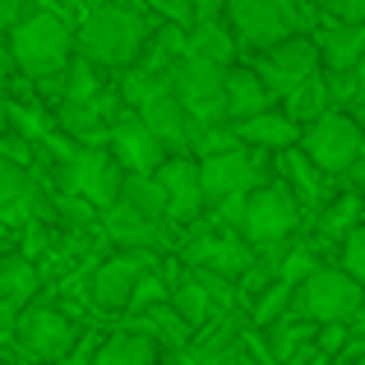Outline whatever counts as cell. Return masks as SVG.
<instances>
[{
	"label": "cell",
	"mask_w": 365,
	"mask_h": 365,
	"mask_svg": "<svg viewBox=\"0 0 365 365\" xmlns=\"http://www.w3.org/2000/svg\"><path fill=\"white\" fill-rule=\"evenodd\" d=\"M148 42V24L139 9L125 5H93L74 28V56L93 70H130Z\"/></svg>",
	"instance_id": "obj_1"
},
{
	"label": "cell",
	"mask_w": 365,
	"mask_h": 365,
	"mask_svg": "<svg viewBox=\"0 0 365 365\" xmlns=\"http://www.w3.org/2000/svg\"><path fill=\"white\" fill-rule=\"evenodd\" d=\"M9 65L28 79H56L74 61V28L51 9H33L9 28Z\"/></svg>",
	"instance_id": "obj_2"
},
{
	"label": "cell",
	"mask_w": 365,
	"mask_h": 365,
	"mask_svg": "<svg viewBox=\"0 0 365 365\" xmlns=\"http://www.w3.org/2000/svg\"><path fill=\"white\" fill-rule=\"evenodd\" d=\"M305 227V208L282 180H264L241 199V222L236 236L250 250H273V245H292V236Z\"/></svg>",
	"instance_id": "obj_3"
},
{
	"label": "cell",
	"mask_w": 365,
	"mask_h": 365,
	"mask_svg": "<svg viewBox=\"0 0 365 365\" xmlns=\"http://www.w3.org/2000/svg\"><path fill=\"white\" fill-rule=\"evenodd\" d=\"M222 14H227L222 24L232 28L236 46H250V51H264L273 42L301 37L314 24L305 0H227Z\"/></svg>",
	"instance_id": "obj_4"
},
{
	"label": "cell",
	"mask_w": 365,
	"mask_h": 365,
	"mask_svg": "<svg viewBox=\"0 0 365 365\" xmlns=\"http://www.w3.org/2000/svg\"><path fill=\"white\" fill-rule=\"evenodd\" d=\"M365 287L356 277H347L338 264H319L310 277H301V282L292 287V305H287V314L292 319H305V324H347L351 314H356Z\"/></svg>",
	"instance_id": "obj_5"
},
{
	"label": "cell",
	"mask_w": 365,
	"mask_h": 365,
	"mask_svg": "<svg viewBox=\"0 0 365 365\" xmlns=\"http://www.w3.org/2000/svg\"><path fill=\"white\" fill-rule=\"evenodd\" d=\"M83 342V324L70 319L65 310H56V305H24L14 319V338H9V347L19 351L28 365H56L65 361L74 347Z\"/></svg>",
	"instance_id": "obj_6"
},
{
	"label": "cell",
	"mask_w": 365,
	"mask_h": 365,
	"mask_svg": "<svg viewBox=\"0 0 365 365\" xmlns=\"http://www.w3.org/2000/svg\"><path fill=\"white\" fill-rule=\"evenodd\" d=\"M250 259H255V250H250L241 236L232 232V227L213 222V217H199V222H190V236L176 245V264H180V268L213 273V277H227V282H236V277L245 273Z\"/></svg>",
	"instance_id": "obj_7"
},
{
	"label": "cell",
	"mask_w": 365,
	"mask_h": 365,
	"mask_svg": "<svg viewBox=\"0 0 365 365\" xmlns=\"http://www.w3.org/2000/svg\"><path fill=\"white\" fill-rule=\"evenodd\" d=\"M296 148L324 171V176H347L351 162H361V148H365V130L356 116L347 111H324L319 120L301 125V139Z\"/></svg>",
	"instance_id": "obj_8"
},
{
	"label": "cell",
	"mask_w": 365,
	"mask_h": 365,
	"mask_svg": "<svg viewBox=\"0 0 365 365\" xmlns=\"http://www.w3.org/2000/svg\"><path fill=\"white\" fill-rule=\"evenodd\" d=\"M199 162V190H204V208H217L227 199H241L255 185L268 180V167L255 148H227L213 158H195Z\"/></svg>",
	"instance_id": "obj_9"
},
{
	"label": "cell",
	"mask_w": 365,
	"mask_h": 365,
	"mask_svg": "<svg viewBox=\"0 0 365 365\" xmlns=\"http://www.w3.org/2000/svg\"><path fill=\"white\" fill-rule=\"evenodd\" d=\"M222 79H227L222 65L195 61V56H180V61L167 70V88H171V98H176L180 107H185V116H190V120H199V125H217V120H227V116H222Z\"/></svg>",
	"instance_id": "obj_10"
},
{
	"label": "cell",
	"mask_w": 365,
	"mask_h": 365,
	"mask_svg": "<svg viewBox=\"0 0 365 365\" xmlns=\"http://www.w3.org/2000/svg\"><path fill=\"white\" fill-rule=\"evenodd\" d=\"M120 176L125 171L116 167V158L102 148H74V158L61 162V185L65 195H79L83 204H93L98 213H107L120 195Z\"/></svg>",
	"instance_id": "obj_11"
},
{
	"label": "cell",
	"mask_w": 365,
	"mask_h": 365,
	"mask_svg": "<svg viewBox=\"0 0 365 365\" xmlns=\"http://www.w3.org/2000/svg\"><path fill=\"white\" fill-rule=\"evenodd\" d=\"M250 70H255V74H259V83L273 93V102H277V98H287V93H292L301 79H310V74L319 70V51H314V37H310V33H301V37H287V42L264 46V51L250 61Z\"/></svg>",
	"instance_id": "obj_12"
},
{
	"label": "cell",
	"mask_w": 365,
	"mask_h": 365,
	"mask_svg": "<svg viewBox=\"0 0 365 365\" xmlns=\"http://www.w3.org/2000/svg\"><path fill=\"white\" fill-rule=\"evenodd\" d=\"M153 180L162 185V199H167V222L171 227H190L208 213L204 208V190H199V162L190 153H167L153 171Z\"/></svg>",
	"instance_id": "obj_13"
},
{
	"label": "cell",
	"mask_w": 365,
	"mask_h": 365,
	"mask_svg": "<svg viewBox=\"0 0 365 365\" xmlns=\"http://www.w3.org/2000/svg\"><path fill=\"white\" fill-rule=\"evenodd\" d=\"M102 241L116 245V250H130V255H167V250H176V227L162 217V222H153V217H139L130 213L125 204H111L107 213H102L98 222Z\"/></svg>",
	"instance_id": "obj_14"
},
{
	"label": "cell",
	"mask_w": 365,
	"mask_h": 365,
	"mask_svg": "<svg viewBox=\"0 0 365 365\" xmlns=\"http://www.w3.org/2000/svg\"><path fill=\"white\" fill-rule=\"evenodd\" d=\"M28 222H56V204L28 176V167H14V162L0 158V232Z\"/></svg>",
	"instance_id": "obj_15"
},
{
	"label": "cell",
	"mask_w": 365,
	"mask_h": 365,
	"mask_svg": "<svg viewBox=\"0 0 365 365\" xmlns=\"http://www.w3.org/2000/svg\"><path fill=\"white\" fill-rule=\"evenodd\" d=\"M148 264H153V255H130V250L98 259V264H93V277H88V301H93V310H107V314L125 310V305H130L134 282H139V273Z\"/></svg>",
	"instance_id": "obj_16"
},
{
	"label": "cell",
	"mask_w": 365,
	"mask_h": 365,
	"mask_svg": "<svg viewBox=\"0 0 365 365\" xmlns=\"http://www.w3.org/2000/svg\"><path fill=\"white\" fill-rule=\"evenodd\" d=\"M107 143H111V158H116V167L125 171V176H153L158 162L167 158V148L143 130V120L134 116V111H125V116L111 120Z\"/></svg>",
	"instance_id": "obj_17"
},
{
	"label": "cell",
	"mask_w": 365,
	"mask_h": 365,
	"mask_svg": "<svg viewBox=\"0 0 365 365\" xmlns=\"http://www.w3.org/2000/svg\"><path fill=\"white\" fill-rule=\"evenodd\" d=\"M134 116L143 120V130L153 134V139L162 143L167 153H190V139H195V130H199V120H190L185 116V107H180L176 98H171V88H162V93H153L148 102H143Z\"/></svg>",
	"instance_id": "obj_18"
},
{
	"label": "cell",
	"mask_w": 365,
	"mask_h": 365,
	"mask_svg": "<svg viewBox=\"0 0 365 365\" xmlns=\"http://www.w3.org/2000/svg\"><path fill=\"white\" fill-rule=\"evenodd\" d=\"M273 107V93L259 83V74L250 65H227V79H222V116L227 125H241L250 116Z\"/></svg>",
	"instance_id": "obj_19"
},
{
	"label": "cell",
	"mask_w": 365,
	"mask_h": 365,
	"mask_svg": "<svg viewBox=\"0 0 365 365\" xmlns=\"http://www.w3.org/2000/svg\"><path fill=\"white\" fill-rule=\"evenodd\" d=\"M232 130H236V143H241V148H255V153H282V148H296V139H301V125L277 107L259 111V116L232 125Z\"/></svg>",
	"instance_id": "obj_20"
},
{
	"label": "cell",
	"mask_w": 365,
	"mask_h": 365,
	"mask_svg": "<svg viewBox=\"0 0 365 365\" xmlns=\"http://www.w3.org/2000/svg\"><path fill=\"white\" fill-rule=\"evenodd\" d=\"M319 70L329 74H351V65L365 56V24H324L314 33Z\"/></svg>",
	"instance_id": "obj_21"
},
{
	"label": "cell",
	"mask_w": 365,
	"mask_h": 365,
	"mask_svg": "<svg viewBox=\"0 0 365 365\" xmlns=\"http://www.w3.org/2000/svg\"><path fill=\"white\" fill-rule=\"evenodd\" d=\"M273 171H277V180H282V185L292 190L296 199H301V208H314V204H324V190H329V176H324V171L314 167V162L305 158L301 148H282V153H273Z\"/></svg>",
	"instance_id": "obj_22"
},
{
	"label": "cell",
	"mask_w": 365,
	"mask_h": 365,
	"mask_svg": "<svg viewBox=\"0 0 365 365\" xmlns=\"http://www.w3.org/2000/svg\"><path fill=\"white\" fill-rule=\"evenodd\" d=\"M314 329H319V324H305V319L282 314L277 324H268V329H264V361H273V365H301L314 351Z\"/></svg>",
	"instance_id": "obj_23"
},
{
	"label": "cell",
	"mask_w": 365,
	"mask_h": 365,
	"mask_svg": "<svg viewBox=\"0 0 365 365\" xmlns=\"http://www.w3.org/2000/svg\"><path fill=\"white\" fill-rule=\"evenodd\" d=\"M236 37L232 28L222 24V19H204V24H190L185 28V56H195V61H208V65H236Z\"/></svg>",
	"instance_id": "obj_24"
},
{
	"label": "cell",
	"mask_w": 365,
	"mask_h": 365,
	"mask_svg": "<svg viewBox=\"0 0 365 365\" xmlns=\"http://www.w3.org/2000/svg\"><path fill=\"white\" fill-rule=\"evenodd\" d=\"M37 292H42V268H37L33 259H24L19 250L0 255V301L33 305Z\"/></svg>",
	"instance_id": "obj_25"
},
{
	"label": "cell",
	"mask_w": 365,
	"mask_h": 365,
	"mask_svg": "<svg viewBox=\"0 0 365 365\" xmlns=\"http://www.w3.org/2000/svg\"><path fill=\"white\" fill-rule=\"evenodd\" d=\"M180 56H185V24H162L158 33L143 42L134 70H143V74H167Z\"/></svg>",
	"instance_id": "obj_26"
},
{
	"label": "cell",
	"mask_w": 365,
	"mask_h": 365,
	"mask_svg": "<svg viewBox=\"0 0 365 365\" xmlns=\"http://www.w3.org/2000/svg\"><path fill=\"white\" fill-rule=\"evenodd\" d=\"M134 333H143V338H148L158 351H180V347H190V329L180 324V314L171 310V305H158V310L134 314Z\"/></svg>",
	"instance_id": "obj_27"
},
{
	"label": "cell",
	"mask_w": 365,
	"mask_h": 365,
	"mask_svg": "<svg viewBox=\"0 0 365 365\" xmlns=\"http://www.w3.org/2000/svg\"><path fill=\"white\" fill-rule=\"evenodd\" d=\"M158 361V347H153L143 333H111L98 351L88 356V365H153Z\"/></svg>",
	"instance_id": "obj_28"
},
{
	"label": "cell",
	"mask_w": 365,
	"mask_h": 365,
	"mask_svg": "<svg viewBox=\"0 0 365 365\" xmlns=\"http://www.w3.org/2000/svg\"><path fill=\"white\" fill-rule=\"evenodd\" d=\"M116 204H125L130 213H139V217H153V222L167 217V199H162V185L153 176H120Z\"/></svg>",
	"instance_id": "obj_29"
},
{
	"label": "cell",
	"mask_w": 365,
	"mask_h": 365,
	"mask_svg": "<svg viewBox=\"0 0 365 365\" xmlns=\"http://www.w3.org/2000/svg\"><path fill=\"white\" fill-rule=\"evenodd\" d=\"M356 222H365V204H361L356 195H338L333 204H324L319 222H314V236H319V241H333V245H338Z\"/></svg>",
	"instance_id": "obj_30"
},
{
	"label": "cell",
	"mask_w": 365,
	"mask_h": 365,
	"mask_svg": "<svg viewBox=\"0 0 365 365\" xmlns=\"http://www.w3.org/2000/svg\"><path fill=\"white\" fill-rule=\"evenodd\" d=\"M287 305H292V287H287V282H268L264 292H259L255 301H250V310H245V324H250V329H259V333H264L268 324H277V319L287 314Z\"/></svg>",
	"instance_id": "obj_31"
},
{
	"label": "cell",
	"mask_w": 365,
	"mask_h": 365,
	"mask_svg": "<svg viewBox=\"0 0 365 365\" xmlns=\"http://www.w3.org/2000/svg\"><path fill=\"white\" fill-rule=\"evenodd\" d=\"M167 296H171V287H167V277L158 273V268H143L139 273V282H134V292H130V305L125 310L130 314H143V310H158V305H167Z\"/></svg>",
	"instance_id": "obj_32"
},
{
	"label": "cell",
	"mask_w": 365,
	"mask_h": 365,
	"mask_svg": "<svg viewBox=\"0 0 365 365\" xmlns=\"http://www.w3.org/2000/svg\"><path fill=\"white\" fill-rule=\"evenodd\" d=\"M319 264H324V259H319V250H314V245H287L282 259H277V282L296 287L301 277H310Z\"/></svg>",
	"instance_id": "obj_33"
},
{
	"label": "cell",
	"mask_w": 365,
	"mask_h": 365,
	"mask_svg": "<svg viewBox=\"0 0 365 365\" xmlns=\"http://www.w3.org/2000/svg\"><path fill=\"white\" fill-rule=\"evenodd\" d=\"M338 268L365 287V222H356V227H351V232L338 241Z\"/></svg>",
	"instance_id": "obj_34"
},
{
	"label": "cell",
	"mask_w": 365,
	"mask_h": 365,
	"mask_svg": "<svg viewBox=\"0 0 365 365\" xmlns=\"http://www.w3.org/2000/svg\"><path fill=\"white\" fill-rule=\"evenodd\" d=\"M329 24H365V0H314Z\"/></svg>",
	"instance_id": "obj_35"
},
{
	"label": "cell",
	"mask_w": 365,
	"mask_h": 365,
	"mask_svg": "<svg viewBox=\"0 0 365 365\" xmlns=\"http://www.w3.org/2000/svg\"><path fill=\"white\" fill-rule=\"evenodd\" d=\"M19 310H24V305L0 301V347H9V338H14V319H19Z\"/></svg>",
	"instance_id": "obj_36"
},
{
	"label": "cell",
	"mask_w": 365,
	"mask_h": 365,
	"mask_svg": "<svg viewBox=\"0 0 365 365\" xmlns=\"http://www.w3.org/2000/svg\"><path fill=\"white\" fill-rule=\"evenodd\" d=\"M24 14H28V0H0V33H9Z\"/></svg>",
	"instance_id": "obj_37"
},
{
	"label": "cell",
	"mask_w": 365,
	"mask_h": 365,
	"mask_svg": "<svg viewBox=\"0 0 365 365\" xmlns=\"http://www.w3.org/2000/svg\"><path fill=\"white\" fill-rule=\"evenodd\" d=\"M347 88H351V102L356 107H365V56L356 65H351V74H347Z\"/></svg>",
	"instance_id": "obj_38"
},
{
	"label": "cell",
	"mask_w": 365,
	"mask_h": 365,
	"mask_svg": "<svg viewBox=\"0 0 365 365\" xmlns=\"http://www.w3.org/2000/svg\"><path fill=\"white\" fill-rule=\"evenodd\" d=\"M347 333H351V342H361V347H365V296H361L356 314H351V319H347Z\"/></svg>",
	"instance_id": "obj_39"
},
{
	"label": "cell",
	"mask_w": 365,
	"mask_h": 365,
	"mask_svg": "<svg viewBox=\"0 0 365 365\" xmlns=\"http://www.w3.org/2000/svg\"><path fill=\"white\" fill-rule=\"evenodd\" d=\"M347 180H351V195L365 204V162H351V167H347Z\"/></svg>",
	"instance_id": "obj_40"
},
{
	"label": "cell",
	"mask_w": 365,
	"mask_h": 365,
	"mask_svg": "<svg viewBox=\"0 0 365 365\" xmlns=\"http://www.w3.org/2000/svg\"><path fill=\"white\" fill-rule=\"evenodd\" d=\"M88 356H93V351H88V347L79 342V347H74L70 356H65V361H56V365H88Z\"/></svg>",
	"instance_id": "obj_41"
},
{
	"label": "cell",
	"mask_w": 365,
	"mask_h": 365,
	"mask_svg": "<svg viewBox=\"0 0 365 365\" xmlns=\"http://www.w3.org/2000/svg\"><path fill=\"white\" fill-rule=\"evenodd\" d=\"M9 70H14V65H9V51L0 46V93H5V83H9Z\"/></svg>",
	"instance_id": "obj_42"
},
{
	"label": "cell",
	"mask_w": 365,
	"mask_h": 365,
	"mask_svg": "<svg viewBox=\"0 0 365 365\" xmlns=\"http://www.w3.org/2000/svg\"><path fill=\"white\" fill-rule=\"evenodd\" d=\"M5 134H9V98L0 93V139H5Z\"/></svg>",
	"instance_id": "obj_43"
},
{
	"label": "cell",
	"mask_w": 365,
	"mask_h": 365,
	"mask_svg": "<svg viewBox=\"0 0 365 365\" xmlns=\"http://www.w3.org/2000/svg\"><path fill=\"white\" fill-rule=\"evenodd\" d=\"M329 365H351V356H347V351H342V356H333Z\"/></svg>",
	"instance_id": "obj_44"
},
{
	"label": "cell",
	"mask_w": 365,
	"mask_h": 365,
	"mask_svg": "<svg viewBox=\"0 0 365 365\" xmlns=\"http://www.w3.org/2000/svg\"><path fill=\"white\" fill-rule=\"evenodd\" d=\"M351 365H365V347H361V351H356V356H351Z\"/></svg>",
	"instance_id": "obj_45"
},
{
	"label": "cell",
	"mask_w": 365,
	"mask_h": 365,
	"mask_svg": "<svg viewBox=\"0 0 365 365\" xmlns=\"http://www.w3.org/2000/svg\"><path fill=\"white\" fill-rule=\"evenodd\" d=\"M9 250H14V245H9V241H5V236H0V255H9Z\"/></svg>",
	"instance_id": "obj_46"
},
{
	"label": "cell",
	"mask_w": 365,
	"mask_h": 365,
	"mask_svg": "<svg viewBox=\"0 0 365 365\" xmlns=\"http://www.w3.org/2000/svg\"><path fill=\"white\" fill-rule=\"evenodd\" d=\"M0 365H14V361H5V356H0Z\"/></svg>",
	"instance_id": "obj_47"
},
{
	"label": "cell",
	"mask_w": 365,
	"mask_h": 365,
	"mask_svg": "<svg viewBox=\"0 0 365 365\" xmlns=\"http://www.w3.org/2000/svg\"><path fill=\"white\" fill-rule=\"evenodd\" d=\"M153 365H158V361H153Z\"/></svg>",
	"instance_id": "obj_48"
}]
</instances>
